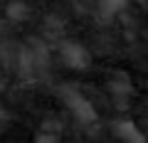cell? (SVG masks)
<instances>
[{"label": "cell", "mask_w": 148, "mask_h": 143, "mask_svg": "<svg viewBox=\"0 0 148 143\" xmlns=\"http://www.w3.org/2000/svg\"><path fill=\"white\" fill-rule=\"evenodd\" d=\"M64 104L72 109V114L79 121H84V123H89V121H94L96 118V111H94V106H91V101L86 99V96H82L79 91H67L64 94Z\"/></svg>", "instance_id": "2"}, {"label": "cell", "mask_w": 148, "mask_h": 143, "mask_svg": "<svg viewBox=\"0 0 148 143\" xmlns=\"http://www.w3.org/2000/svg\"><path fill=\"white\" fill-rule=\"evenodd\" d=\"M59 62L67 69H86L91 64V54L86 47H82L79 42H62L57 49Z\"/></svg>", "instance_id": "1"}, {"label": "cell", "mask_w": 148, "mask_h": 143, "mask_svg": "<svg viewBox=\"0 0 148 143\" xmlns=\"http://www.w3.org/2000/svg\"><path fill=\"white\" fill-rule=\"evenodd\" d=\"M131 91H133V86H131V81H128L126 74H114L109 79V94L116 101H126L131 96Z\"/></svg>", "instance_id": "4"}, {"label": "cell", "mask_w": 148, "mask_h": 143, "mask_svg": "<svg viewBox=\"0 0 148 143\" xmlns=\"http://www.w3.org/2000/svg\"><path fill=\"white\" fill-rule=\"evenodd\" d=\"M126 3H128V0H96L99 10H101V12H106V15H116V12L121 10Z\"/></svg>", "instance_id": "5"}, {"label": "cell", "mask_w": 148, "mask_h": 143, "mask_svg": "<svg viewBox=\"0 0 148 143\" xmlns=\"http://www.w3.org/2000/svg\"><path fill=\"white\" fill-rule=\"evenodd\" d=\"M8 12H10L12 20H27V8L22 5V3H12V5H8Z\"/></svg>", "instance_id": "6"}, {"label": "cell", "mask_w": 148, "mask_h": 143, "mask_svg": "<svg viewBox=\"0 0 148 143\" xmlns=\"http://www.w3.org/2000/svg\"><path fill=\"white\" fill-rule=\"evenodd\" d=\"M111 131L121 143H148L146 133L138 131V126L133 121H114L111 123Z\"/></svg>", "instance_id": "3"}, {"label": "cell", "mask_w": 148, "mask_h": 143, "mask_svg": "<svg viewBox=\"0 0 148 143\" xmlns=\"http://www.w3.org/2000/svg\"><path fill=\"white\" fill-rule=\"evenodd\" d=\"M0 116H3V109H0Z\"/></svg>", "instance_id": "7"}]
</instances>
